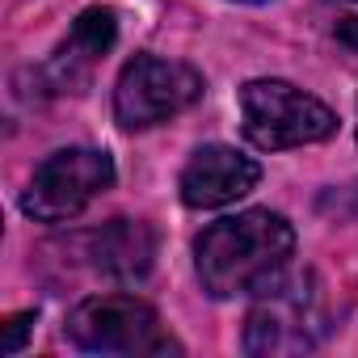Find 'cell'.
<instances>
[{"instance_id":"9c48e42d","label":"cell","mask_w":358,"mask_h":358,"mask_svg":"<svg viewBox=\"0 0 358 358\" xmlns=\"http://www.w3.org/2000/svg\"><path fill=\"white\" fill-rule=\"evenodd\" d=\"M89 257L101 274L122 278V282H139L156 262V232L143 220H114L101 232H93Z\"/></svg>"},{"instance_id":"52a82bcc","label":"cell","mask_w":358,"mask_h":358,"mask_svg":"<svg viewBox=\"0 0 358 358\" xmlns=\"http://www.w3.org/2000/svg\"><path fill=\"white\" fill-rule=\"evenodd\" d=\"M257 182H262V164L253 156H245L232 143H203L177 177V194L194 211H220L253 194Z\"/></svg>"},{"instance_id":"277c9868","label":"cell","mask_w":358,"mask_h":358,"mask_svg":"<svg viewBox=\"0 0 358 358\" xmlns=\"http://www.w3.org/2000/svg\"><path fill=\"white\" fill-rule=\"evenodd\" d=\"M241 127L253 148L287 152V148H308L337 135V114L316 93L291 80L257 76L241 89Z\"/></svg>"},{"instance_id":"7c38bea8","label":"cell","mask_w":358,"mask_h":358,"mask_svg":"<svg viewBox=\"0 0 358 358\" xmlns=\"http://www.w3.org/2000/svg\"><path fill=\"white\" fill-rule=\"evenodd\" d=\"M236 5H266V0H236Z\"/></svg>"},{"instance_id":"8992f818","label":"cell","mask_w":358,"mask_h":358,"mask_svg":"<svg viewBox=\"0 0 358 358\" xmlns=\"http://www.w3.org/2000/svg\"><path fill=\"white\" fill-rule=\"evenodd\" d=\"M114 186V160L101 148H59L51 152L22 194V211L38 224L76 220L97 194Z\"/></svg>"},{"instance_id":"30bf717a","label":"cell","mask_w":358,"mask_h":358,"mask_svg":"<svg viewBox=\"0 0 358 358\" xmlns=\"http://www.w3.org/2000/svg\"><path fill=\"white\" fill-rule=\"evenodd\" d=\"M30 320H34V312H22V316H13V320L5 324V341H0V354H17V350H22Z\"/></svg>"},{"instance_id":"5b68a950","label":"cell","mask_w":358,"mask_h":358,"mask_svg":"<svg viewBox=\"0 0 358 358\" xmlns=\"http://www.w3.org/2000/svg\"><path fill=\"white\" fill-rule=\"evenodd\" d=\"M207 80L199 68L164 55H135L114 85V118L127 131L160 127L177 114H186L203 97Z\"/></svg>"},{"instance_id":"6da1fadb","label":"cell","mask_w":358,"mask_h":358,"mask_svg":"<svg viewBox=\"0 0 358 358\" xmlns=\"http://www.w3.org/2000/svg\"><path fill=\"white\" fill-rule=\"evenodd\" d=\"M295 257V228L270 207L236 211L203 228L194 241V270L211 299H236L262 291Z\"/></svg>"},{"instance_id":"ba28073f","label":"cell","mask_w":358,"mask_h":358,"mask_svg":"<svg viewBox=\"0 0 358 358\" xmlns=\"http://www.w3.org/2000/svg\"><path fill=\"white\" fill-rule=\"evenodd\" d=\"M114 38H118V17H114V9H101V5L85 9V13L72 22L68 38L55 47V55L43 64L47 89H51V93H80V89L93 80L97 64L110 55Z\"/></svg>"},{"instance_id":"3957f363","label":"cell","mask_w":358,"mask_h":358,"mask_svg":"<svg viewBox=\"0 0 358 358\" xmlns=\"http://www.w3.org/2000/svg\"><path fill=\"white\" fill-rule=\"evenodd\" d=\"M68 341L85 354H122V358H160V354H182L177 337L164 329L152 303L127 291L89 295L68 312L64 324Z\"/></svg>"},{"instance_id":"8fae6325","label":"cell","mask_w":358,"mask_h":358,"mask_svg":"<svg viewBox=\"0 0 358 358\" xmlns=\"http://www.w3.org/2000/svg\"><path fill=\"white\" fill-rule=\"evenodd\" d=\"M333 5H345V9H354V17H358V0H333Z\"/></svg>"},{"instance_id":"7a4b0ae2","label":"cell","mask_w":358,"mask_h":358,"mask_svg":"<svg viewBox=\"0 0 358 358\" xmlns=\"http://www.w3.org/2000/svg\"><path fill=\"white\" fill-rule=\"evenodd\" d=\"M324 291L312 270L287 266L262 291H253V308L245 312V354L287 358L308 354L324 337Z\"/></svg>"}]
</instances>
